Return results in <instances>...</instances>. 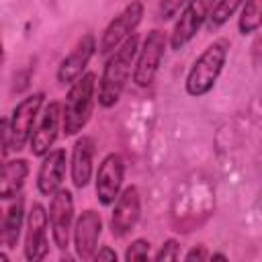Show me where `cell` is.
Returning a JSON list of instances; mask_svg holds the SVG:
<instances>
[{
  "label": "cell",
  "mask_w": 262,
  "mask_h": 262,
  "mask_svg": "<svg viewBox=\"0 0 262 262\" xmlns=\"http://www.w3.org/2000/svg\"><path fill=\"white\" fill-rule=\"evenodd\" d=\"M213 211L215 186L205 172H190L176 184L170 205V225L174 231H194L213 215Z\"/></svg>",
  "instance_id": "6da1fadb"
},
{
  "label": "cell",
  "mask_w": 262,
  "mask_h": 262,
  "mask_svg": "<svg viewBox=\"0 0 262 262\" xmlns=\"http://www.w3.org/2000/svg\"><path fill=\"white\" fill-rule=\"evenodd\" d=\"M29 176V162L23 158L4 162V166L0 168V199L4 201H12L14 196L20 194L25 180Z\"/></svg>",
  "instance_id": "ac0fdd59"
},
{
  "label": "cell",
  "mask_w": 262,
  "mask_h": 262,
  "mask_svg": "<svg viewBox=\"0 0 262 262\" xmlns=\"http://www.w3.org/2000/svg\"><path fill=\"white\" fill-rule=\"evenodd\" d=\"M186 2H188V0H162V2H160V8H158L160 18H162V20H170V18H174Z\"/></svg>",
  "instance_id": "cb8c5ba5"
},
{
  "label": "cell",
  "mask_w": 262,
  "mask_h": 262,
  "mask_svg": "<svg viewBox=\"0 0 262 262\" xmlns=\"http://www.w3.org/2000/svg\"><path fill=\"white\" fill-rule=\"evenodd\" d=\"M137 47H139V37L133 33L115 51H111V55L102 68L98 86H96L98 104L102 108H113L119 102V98L123 96L129 76H131V70H133Z\"/></svg>",
  "instance_id": "7a4b0ae2"
},
{
  "label": "cell",
  "mask_w": 262,
  "mask_h": 262,
  "mask_svg": "<svg viewBox=\"0 0 262 262\" xmlns=\"http://www.w3.org/2000/svg\"><path fill=\"white\" fill-rule=\"evenodd\" d=\"M45 94L43 92H33L25 96L14 108L8 119V143L10 149L18 151L29 143V137L33 133V127L37 123V117L43 108Z\"/></svg>",
  "instance_id": "5b68a950"
},
{
  "label": "cell",
  "mask_w": 262,
  "mask_h": 262,
  "mask_svg": "<svg viewBox=\"0 0 262 262\" xmlns=\"http://www.w3.org/2000/svg\"><path fill=\"white\" fill-rule=\"evenodd\" d=\"M141 217V194L137 186H127L119 192L111 213V233L115 237L129 235Z\"/></svg>",
  "instance_id": "30bf717a"
},
{
  "label": "cell",
  "mask_w": 262,
  "mask_h": 262,
  "mask_svg": "<svg viewBox=\"0 0 262 262\" xmlns=\"http://www.w3.org/2000/svg\"><path fill=\"white\" fill-rule=\"evenodd\" d=\"M92 258H94V260H117V252H115L111 246H102V248H98V250L94 252Z\"/></svg>",
  "instance_id": "4316f807"
},
{
  "label": "cell",
  "mask_w": 262,
  "mask_h": 262,
  "mask_svg": "<svg viewBox=\"0 0 262 262\" xmlns=\"http://www.w3.org/2000/svg\"><path fill=\"white\" fill-rule=\"evenodd\" d=\"M149 246L151 244L147 239H143V237L133 239L125 250V260L127 262H131V260H147L149 258Z\"/></svg>",
  "instance_id": "7402d4cb"
},
{
  "label": "cell",
  "mask_w": 262,
  "mask_h": 262,
  "mask_svg": "<svg viewBox=\"0 0 262 262\" xmlns=\"http://www.w3.org/2000/svg\"><path fill=\"white\" fill-rule=\"evenodd\" d=\"M143 18V2L133 0L129 2L115 18H111V23L104 27L100 41H98V53L100 55H108L111 51H115L129 35L135 33V29L139 27Z\"/></svg>",
  "instance_id": "52a82bcc"
},
{
  "label": "cell",
  "mask_w": 262,
  "mask_h": 262,
  "mask_svg": "<svg viewBox=\"0 0 262 262\" xmlns=\"http://www.w3.org/2000/svg\"><path fill=\"white\" fill-rule=\"evenodd\" d=\"M180 258V244L176 239H166L162 244V248L158 250V254L154 256V260L162 262V260H178Z\"/></svg>",
  "instance_id": "603a6c76"
},
{
  "label": "cell",
  "mask_w": 262,
  "mask_h": 262,
  "mask_svg": "<svg viewBox=\"0 0 262 262\" xmlns=\"http://www.w3.org/2000/svg\"><path fill=\"white\" fill-rule=\"evenodd\" d=\"M0 225H2V211H0Z\"/></svg>",
  "instance_id": "f546056e"
},
{
  "label": "cell",
  "mask_w": 262,
  "mask_h": 262,
  "mask_svg": "<svg viewBox=\"0 0 262 262\" xmlns=\"http://www.w3.org/2000/svg\"><path fill=\"white\" fill-rule=\"evenodd\" d=\"M47 209L41 203H33L27 215L25 225V258L29 262H39L49 252V239H47Z\"/></svg>",
  "instance_id": "4fadbf2b"
},
{
  "label": "cell",
  "mask_w": 262,
  "mask_h": 262,
  "mask_svg": "<svg viewBox=\"0 0 262 262\" xmlns=\"http://www.w3.org/2000/svg\"><path fill=\"white\" fill-rule=\"evenodd\" d=\"M47 223L51 229V239L59 250H66L72 239L74 227V194L68 188H57L51 194L47 209Z\"/></svg>",
  "instance_id": "ba28073f"
},
{
  "label": "cell",
  "mask_w": 262,
  "mask_h": 262,
  "mask_svg": "<svg viewBox=\"0 0 262 262\" xmlns=\"http://www.w3.org/2000/svg\"><path fill=\"white\" fill-rule=\"evenodd\" d=\"M242 2L244 0H217L215 6H213V10H211V14H209V20H207L209 23V29L215 31V29L223 27L235 14V10L242 6Z\"/></svg>",
  "instance_id": "44dd1931"
},
{
  "label": "cell",
  "mask_w": 262,
  "mask_h": 262,
  "mask_svg": "<svg viewBox=\"0 0 262 262\" xmlns=\"http://www.w3.org/2000/svg\"><path fill=\"white\" fill-rule=\"evenodd\" d=\"M227 55H229V41L225 37L215 39L211 45H207L201 51V55L192 61V66L186 74V82H184L186 94L199 98V96H205L207 92H211L217 78L223 72Z\"/></svg>",
  "instance_id": "3957f363"
},
{
  "label": "cell",
  "mask_w": 262,
  "mask_h": 262,
  "mask_svg": "<svg viewBox=\"0 0 262 262\" xmlns=\"http://www.w3.org/2000/svg\"><path fill=\"white\" fill-rule=\"evenodd\" d=\"M23 225H25V196L18 194V196H14V203L8 207V211H6L4 219H2L0 244L6 246L8 250L16 248L20 231H23Z\"/></svg>",
  "instance_id": "d6986e66"
},
{
  "label": "cell",
  "mask_w": 262,
  "mask_h": 262,
  "mask_svg": "<svg viewBox=\"0 0 262 262\" xmlns=\"http://www.w3.org/2000/svg\"><path fill=\"white\" fill-rule=\"evenodd\" d=\"M10 151V143H8V119L0 117V168L6 162V156Z\"/></svg>",
  "instance_id": "d4e9b609"
},
{
  "label": "cell",
  "mask_w": 262,
  "mask_h": 262,
  "mask_svg": "<svg viewBox=\"0 0 262 262\" xmlns=\"http://www.w3.org/2000/svg\"><path fill=\"white\" fill-rule=\"evenodd\" d=\"M66 151L63 149H49L43 156V162L37 172V188L43 196H51L57 188H61V182L66 178Z\"/></svg>",
  "instance_id": "2e32d148"
},
{
  "label": "cell",
  "mask_w": 262,
  "mask_h": 262,
  "mask_svg": "<svg viewBox=\"0 0 262 262\" xmlns=\"http://www.w3.org/2000/svg\"><path fill=\"white\" fill-rule=\"evenodd\" d=\"M217 0H188L182 10L180 16L170 33V47L172 49H182L186 43L192 41V37L201 31V27L209 20V14L213 10Z\"/></svg>",
  "instance_id": "9c48e42d"
},
{
  "label": "cell",
  "mask_w": 262,
  "mask_h": 262,
  "mask_svg": "<svg viewBox=\"0 0 262 262\" xmlns=\"http://www.w3.org/2000/svg\"><path fill=\"white\" fill-rule=\"evenodd\" d=\"M96 98V76L82 74L70 84L66 102L61 104V129L66 135H78L90 121Z\"/></svg>",
  "instance_id": "277c9868"
},
{
  "label": "cell",
  "mask_w": 262,
  "mask_h": 262,
  "mask_svg": "<svg viewBox=\"0 0 262 262\" xmlns=\"http://www.w3.org/2000/svg\"><path fill=\"white\" fill-rule=\"evenodd\" d=\"M209 260H227V256H225V254L215 252V254H209Z\"/></svg>",
  "instance_id": "83f0119b"
},
{
  "label": "cell",
  "mask_w": 262,
  "mask_h": 262,
  "mask_svg": "<svg viewBox=\"0 0 262 262\" xmlns=\"http://www.w3.org/2000/svg\"><path fill=\"white\" fill-rule=\"evenodd\" d=\"M125 180V160L121 154H106L96 170V199L100 205L111 207L119 196Z\"/></svg>",
  "instance_id": "7c38bea8"
},
{
  "label": "cell",
  "mask_w": 262,
  "mask_h": 262,
  "mask_svg": "<svg viewBox=\"0 0 262 262\" xmlns=\"http://www.w3.org/2000/svg\"><path fill=\"white\" fill-rule=\"evenodd\" d=\"M94 151L96 143L90 135H82L72 149V160H70V172H72V182L76 188H86L90 178H92V164H94Z\"/></svg>",
  "instance_id": "e0dca14e"
},
{
  "label": "cell",
  "mask_w": 262,
  "mask_h": 262,
  "mask_svg": "<svg viewBox=\"0 0 262 262\" xmlns=\"http://www.w3.org/2000/svg\"><path fill=\"white\" fill-rule=\"evenodd\" d=\"M61 127V104L57 100H51L45 104V108L37 117V125L33 127V133L29 137L31 154L37 158H43L55 143Z\"/></svg>",
  "instance_id": "8fae6325"
},
{
  "label": "cell",
  "mask_w": 262,
  "mask_h": 262,
  "mask_svg": "<svg viewBox=\"0 0 262 262\" xmlns=\"http://www.w3.org/2000/svg\"><path fill=\"white\" fill-rule=\"evenodd\" d=\"M2 59H4V47H2V41H0V63H2Z\"/></svg>",
  "instance_id": "f1b7e54d"
},
{
  "label": "cell",
  "mask_w": 262,
  "mask_h": 262,
  "mask_svg": "<svg viewBox=\"0 0 262 262\" xmlns=\"http://www.w3.org/2000/svg\"><path fill=\"white\" fill-rule=\"evenodd\" d=\"M102 233V217L94 209H86L80 213L78 219H74L72 237H74V250L80 260H90L98 248V237Z\"/></svg>",
  "instance_id": "5bb4252c"
},
{
  "label": "cell",
  "mask_w": 262,
  "mask_h": 262,
  "mask_svg": "<svg viewBox=\"0 0 262 262\" xmlns=\"http://www.w3.org/2000/svg\"><path fill=\"white\" fill-rule=\"evenodd\" d=\"M164 53H166V35L160 29H151L145 35L143 45L137 47L133 61V82L139 88H147L154 82L160 63L164 59Z\"/></svg>",
  "instance_id": "8992f818"
},
{
  "label": "cell",
  "mask_w": 262,
  "mask_h": 262,
  "mask_svg": "<svg viewBox=\"0 0 262 262\" xmlns=\"http://www.w3.org/2000/svg\"><path fill=\"white\" fill-rule=\"evenodd\" d=\"M260 2L262 0H244L242 2V12H239V20H237V29L242 35H252L260 29Z\"/></svg>",
  "instance_id": "ffe728a7"
},
{
  "label": "cell",
  "mask_w": 262,
  "mask_h": 262,
  "mask_svg": "<svg viewBox=\"0 0 262 262\" xmlns=\"http://www.w3.org/2000/svg\"><path fill=\"white\" fill-rule=\"evenodd\" d=\"M184 260H188V262H194V260H209V250H207L203 244L192 246V248L184 254Z\"/></svg>",
  "instance_id": "484cf974"
},
{
  "label": "cell",
  "mask_w": 262,
  "mask_h": 262,
  "mask_svg": "<svg viewBox=\"0 0 262 262\" xmlns=\"http://www.w3.org/2000/svg\"><path fill=\"white\" fill-rule=\"evenodd\" d=\"M94 53H96L94 35L92 33L82 35L76 41V45L70 49V53L59 61V66H57V82L59 84H72L74 80H78L84 74L88 61L94 57Z\"/></svg>",
  "instance_id": "9a60e30c"
}]
</instances>
